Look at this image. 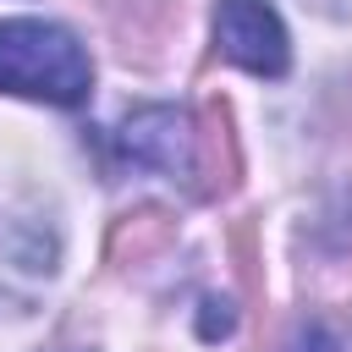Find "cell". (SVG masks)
I'll use <instances>...</instances> for the list:
<instances>
[{"instance_id":"1","label":"cell","mask_w":352,"mask_h":352,"mask_svg":"<svg viewBox=\"0 0 352 352\" xmlns=\"http://www.w3.org/2000/svg\"><path fill=\"white\" fill-rule=\"evenodd\" d=\"M94 88L88 50L77 33L44 16H6L0 22V94L38 99V104H82Z\"/></svg>"},{"instance_id":"2","label":"cell","mask_w":352,"mask_h":352,"mask_svg":"<svg viewBox=\"0 0 352 352\" xmlns=\"http://www.w3.org/2000/svg\"><path fill=\"white\" fill-rule=\"evenodd\" d=\"M55 270V231L44 214L0 198V314L28 308Z\"/></svg>"},{"instance_id":"3","label":"cell","mask_w":352,"mask_h":352,"mask_svg":"<svg viewBox=\"0 0 352 352\" xmlns=\"http://www.w3.org/2000/svg\"><path fill=\"white\" fill-rule=\"evenodd\" d=\"M214 50L253 77H286V66H292V38L270 0H220L214 6Z\"/></svg>"},{"instance_id":"4","label":"cell","mask_w":352,"mask_h":352,"mask_svg":"<svg viewBox=\"0 0 352 352\" xmlns=\"http://www.w3.org/2000/svg\"><path fill=\"white\" fill-rule=\"evenodd\" d=\"M121 148L138 160V165H160L165 176L187 170L192 165V132H187V116L182 110H138L126 126H121Z\"/></svg>"},{"instance_id":"5","label":"cell","mask_w":352,"mask_h":352,"mask_svg":"<svg viewBox=\"0 0 352 352\" xmlns=\"http://www.w3.org/2000/svg\"><path fill=\"white\" fill-rule=\"evenodd\" d=\"M292 352H336V341L324 336V330H308V336H297V346Z\"/></svg>"}]
</instances>
